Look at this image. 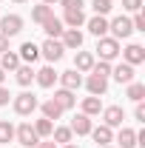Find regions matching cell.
Wrapping results in <instances>:
<instances>
[{"label":"cell","mask_w":145,"mask_h":148,"mask_svg":"<svg viewBox=\"0 0 145 148\" xmlns=\"http://www.w3.org/2000/svg\"><path fill=\"white\" fill-rule=\"evenodd\" d=\"M40 3H46V6H51V3H60V0H40Z\"/></svg>","instance_id":"60d3db41"},{"label":"cell","mask_w":145,"mask_h":148,"mask_svg":"<svg viewBox=\"0 0 145 148\" xmlns=\"http://www.w3.org/2000/svg\"><path fill=\"white\" fill-rule=\"evenodd\" d=\"M91 9H94V14H103L105 17L111 9H114V3L111 0H91Z\"/></svg>","instance_id":"4dcf8cb0"},{"label":"cell","mask_w":145,"mask_h":148,"mask_svg":"<svg viewBox=\"0 0 145 148\" xmlns=\"http://www.w3.org/2000/svg\"><path fill=\"white\" fill-rule=\"evenodd\" d=\"M34 83L40 86V88H51L57 83V71H54V66H43L40 71H34Z\"/></svg>","instance_id":"5bb4252c"},{"label":"cell","mask_w":145,"mask_h":148,"mask_svg":"<svg viewBox=\"0 0 145 148\" xmlns=\"http://www.w3.org/2000/svg\"><path fill=\"white\" fill-rule=\"evenodd\" d=\"M43 32L51 37V40H60V34L66 32V29H63V20L60 17H49L46 23H43Z\"/></svg>","instance_id":"cb8c5ba5"},{"label":"cell","mask_w":145,"mask_h":148,"mask_svg":"<svg viewBox=\"0 0 145 148\" xmlns=\"http://www.w3.org/2000/svg\"><path fill=\"white\" fill-rule=\"evenodd\" d=\"M14 80H17V86H23V88L31 86V83H34V69H31L29 63H20L17 69H14Z\"/></svg>","instance_id":"ffe728a7"},{"label":"cell","mask_w":145,"mask_h":148,"mask_svg":"<svg viewBox=\"0 0 145 148\" xmlns=\"http://www.w3.org/2000/svg\"><path fill=\"white\" fill-rule=\"evenodd\" d=\"M60 6L68 12V9H83L85 6V0H60Z\"/></svg>","instance_id":"d590c367"},{"label":"cell","mask_w":145,"mask_h":148,"mask_svg":"<svg viewBox=\"0 0 145 148\" xmlns=\"http://www.w3.org/2000/svg\"><path fill=\"white\" fill-rule=\"evenodd\" d=\"M14 140H17L23 148H34L37 143H40V137H37V131L31 123H20L17 128H14Z\"/></svg>","instance_id":"277c9868"},{"label":"cell","mask_w":145,"mask_h":148,"mask_svg":"<svg viewBox=\"0 0 145 148\" xmlns=\"http://www.w3.org/2000/svg\"><path fill=\"white\" fill-rule=\"evenodd\" d=\"M17 66H20V54H17V51L9 49V51L0 54V69H3V71H14Z\"/></svg>","instance_id":"d4e9b609"},{"label":"cell","mask_w":145,"mask_h":148,"mask_svg":"<svg viewBox=\"0 0 145 148\" xmlns=\"http://www.w3.org/2000/svg\"><path fill=\"white\" fill-rule=\"evenodd\" d=\"M111 77H114L120 86H128V83H134V66H128V63L111 66Z\"/></svg>","instance_id":"2e32d148"},{"label":"cell","mask_w":145,"mask_h":148,"mask_svg":"<svg viewBox=\"0 0 145 148\" xmlns=\"http://www.w3.org/2000/svg\"><path fill=\"white\" fill-rule=\"evenodd\" d=\"M63 54H66V49H63V43H60V40H51V37H49V40L40 46V57H46V60H49V66L60 63Z\"/></svg>","instance_id":"5b68a950"},{"label":"cell","mask_w":145,"mask_h":148,"mask_svg":"<svg viewBox=\"0 0 145 148\" xmlns=\"http://www.w3.org/2000/svg\"><path fill=\"white\" fill-rule=\"evenodd\" d=\"M68 128H71L77 137H88L94 125H91V117H88V114H83V111H80V114L71 120V125H68Z\"/></svg>","instance_id":"e0dca14e"},{"label":"cell","mask_w":145,"mask_h":148,"mask_svg":"<svg viewBox=\"0 0 145 148\" xmlns=\"http://www.w3.org/2000/svg\"><path fill=\"white\" fill-rule=\"evenodd\" d=\"M108 32L114 40H125V37L134 34V26H131V17H125V14H120V17L108 20Z\"/></svg>","instance_id":"3957f363"},{"label":"cell","mask_w":145,"mask_h":148,"mask_svg":"<svg viewBox=\"0 0 145 148\" xmlns=\"http://www.w3.org/2000/svg\"><path fill=\"white\" fill-rule=\"evenodd\" d=\"M85 88H88V94H91V97H103V94L108 91V77L88 74V80H85Z\"/></svg>","instance_id":"7c38bea8"},{"label":"cell","mask_w":145,"mask_h":148,"mask_svg":"<svg viewBox=\"0 0 145 148\" xmlns=\"http://www.w3.org/2000/svg\"><path fill=\"white\" fill-rule=\"evenodd\" d=\"M37 108L43 111V117H46V120H51V123H54V120H60V117H63V108L57 106L54 100H46V103H43V106H37Z\"/></svg>","instance_id":"4316f807"},{"label":"cell","mask_w":145,"mask_h":148,"mask_svg":"<svg viewBox=\"0 0 145 148\" xmlns=\"http://www.w3.org/2000/svg\"><path fill=\"white\" fill-rule=\"evenodd\" d=\"M85 26H88V32L97 37V40L108 34V17H103V14H94V17H88V20H85Z\"/></svg>","instance_id":"9a60e30c"},{"label":"cell","mask_w":145,"mask_h":148,"mask_svg":"<svg viewBox=\"0 0 145 148\" xmlns=\"http://www.w3.org/2000/svg\"><path fill=\"white\" fill-rule=\"evenodd\" d=\"M125 12H142V0H122Z\"/></svg>","instance_id":"e575fe53"},{"label":"cell","mask_w":145,"mask_h":148,"mask_svg":"<svg viewBox=\"0 0 145 148\" xmlns=\"http://www.w3.org/2000/svg\"><path fill=\"white\" fill-rule=\"evenodd\" d=\"M97 148H114V145H97Z\"/></svg>","instance_id":"ee69618b"},{"label":"cell","mask_w":145,"mask_h":148,"mask_svg":"<svg viewBox=\"0 0 145 148\" xmlns=\"http://www.w3.org/2000/svg\"><path fill=\"white\" fill-rule=\"evenodd\" d=\"M105 108V106H103V100H100V97H83V114H88V117H97V114H100V111Z\"/></svg>","instance_id":"603a6c76"},{"label":"cell","mask_w":145,"mask_h":148,"mask_svg":"<svg viewBox=\"0 0 145 148\" xmlns=\"http://www.w3.org/2000/svg\"><path fill=\"white\" fill-rule=\"evenodd\" d=\"M23 32V17L20 14H3L0 17V34L3 37H17Z\"/></svg>","instance_id":"8992f818"},{"label":"cell","mask_w":145,"mask_h":148,"mask_svg":"<svg viewBox=\"0 0 145 148\" xmlns=\"http://www.w3.org/2000/svg\"><path fill=\"white\" fill-rule=\"evenodd\" d=\"M74 140V131L68 128V125H54V131H51V143H57V145H68Z\"/></svg>","instance_id":"7402d4cb"},{"label":"cell","mask_w":145,"mask_h":148,"mask_svg":"<svg viewBox=\"0 0 145 148\" xmlns=\"http://www.w3.org/2000/svg\"><path fill=\"white\" fill-rule=\"evenodd\" d=\"M94 63H97V57H94V51H83V49H77L74 51V69L80 74H85L94 69Z\"/></svg>","instance_id":"8fae6325"},{"label":"cell","mask_w":145,"mask_h":148,"mask_svg":"<svg viewBox=\"0 0 145 148\" xmlns=\"http://www.w3.org/2000/svg\"><path fill=\"white\" fill-rule=\"evenodd\" d=\"M34 148H57V143H51V140H40Z\"/></svg>","instance_id":"f35d334b"},{"label":"cell","mask_w":145,"mask_h":148,"mask_svg":"<svg viewBox=\"0 0 145 148\" xmlns=\"http://www.w3.org/2000/svg\"><path fill=\"white\" fill-rule=\"evenodd\" d=\"M131 26H134V32H145V14H142V12H134Z\"/></svg>","instance_id":"836d02e7"},{"label":"cell","mask_w":145,"mask_h":148,"mask_svg":"<svg viewBox=\"0 0 145 148\" xmlns=\"http://www.w3.org/2000/svg\"><path fill=\"white\" fill-rule=\"evenodd\" d=\"M125 97L134 100V103H142V100H145V86H142V83H128V86H125Z\"/></svg>","instance_id":"f546056e"},{"label":"cell","mask_w":145,"mask_h":148,"mask_svg":"<svg viewBox=\"0 0 145 148\" xmlns=\"http://www.w3.org/2000/svg\"><path fill=\"white\" fill-rule=\"evenodd\" d=\"M37 106H40V100H37L31 91H23V94H17V97H12V108H14L17 117H29V114H34Z\"/></svg>","instance_id":"6da1fadb"},{"label":"cell","mask_w":145,"mask_h":148,"mask_svg":"<svg viewBox=\"0 0 145 148\" xmlns=\"http://www.w3.org/2000/svg\"><path fill=\"white\" fill-rule=\"evenodd\" d=\"M12 140H14V125L9 120H3L0 123V143H12Z\"/></svg>","instance_id":"1f68e13d"},{"label":"cell","mask_w":145,"mask_h":148,"mask_svg":"<svg viewBox=\"0 0 145 148\" xmlns=\"http://www.w3.org/2000/svg\"><path fill=\"white\" fill-rule=\"evenodd\" d=\"M85 12L83 9H68L66 14H63V26H68V29H80V26H85Z\"/></svg>","instance_id":"d6986e66"},{"label":"cell","mask_w":145,"mask_h":148,"mask_svg":"<svg viewBox=\"0 0 145 148\" xmlns=\"http://www.w3.org/2000/svg\"><path fill=\"white\" fill-rule=\"evenodd\" d=\"M51 100H54V103H57L63 111H71L74 106H77V97H74V91H68V88H57Z\"/></svg>","instance_id":"ac0fdd59"},{"label":"cell","mask_w":145,"mask_h":148,"mask_svg":"<svg viewBox=\"0 0 145 148\" xmlns=\"http://www.w3.org/2000/svg\"><path fill=\"white\" fill-rule=\"evenodd\" d=\"M34 131L40 140H49L51 137V131H54V123L51 120H46V117H40V120H34Z\"/></svg>","instance_id":"f1b7e54d"},{"label":"cell","mask_w":145,"mask_h":148,"mask_svg":"<svg viewBox=\"0 0 145 148\" xmlns=\"http://www.w3.org/2000/svg\"><path fill=\"white\" fill-rule=\"evenodd\" d=\"M120 54H122V63H128V66H140V63H145V49L140 46V43H128Z\"/></svg>","instance_id":"52a82bcc"},{"label":"cell","mask_w":145,"mask_h":148,"mask_svg":"<svg viewBox=\"0 0 145 148\" xmlns=\"http://www.w3.org/2000/svg\"><path fill=\"white\" fill-rule=\"evenodd\" d=\"M3 51H9V37L0 34V54H3Z\"/></svg>","instance_id":"ab89813d"},{"label":"cell","mask_w":145,"mask_h":148,"mask_svg":"<svg viewBox=\"0 0 145 148\" xmlns=\"http://www.w3.org/2000/svg\"><path fill=\"white\" fill-rule=\"evenodd\" d=\"M122 120H125L122 106H108V108H103V125H108V128H120Z\"/></svg>","instance_id":"ba28073f"},{"label":"cell","mask_w":145,"mask_h":148,"mask_svg":"<svg viewBox=\"0 0 145 148\" xmlns=\"http://www.w3.org/2000/svg\"><path fill=\"white\" fill-rule=\"evenodd\" d=\"M12 3H26V0H12Z\"/></svg>","instance_id":"f6af8a7d"},{"label":"cell","mask_w":145,"mask_h":148,"mask_svg":"<svg viewBox=\"0 0 145 148\" xmlns=\"http://www.w3.org/2000/svg\"><path fill=\"white\" fill-rule=\"evenodd\" d=\"M117 143H120V148H134V145H137V131H134V128H120Z\"/></svg>","instance_id":"83f0119b"},{"label":"cell","mask_w":145,"mask_h":148,"mask_svg":"<svg viewBox=\"0 0 145 148\" xmlns=\"http://www.w3.org/2000/svg\"><path fill=\"white\" fill-rule=\"evenodd\" d=\"M57 80H60V88H68V91H77L83 86V74L77 71V69H68V71L57 74Z\"/></svg>","instance_id":"30bf717a"},{"label":"cell","mask_w":145,"mask_h":148,"mask_svg":"<svg viewBox=\"0 0 145 148\" xmlns=\"http://www.w3.org/2000/svg\"><path fill=\"white\" fill-rule=\"evenodd\" d=\"M49 17H54V9L51 6H46V3H40V6H34L31 9V20H34L37 26H43Z\"/></svg>","instance_id":"484cf974"},{"label":"cell","mask_w":145,"mask_h":148,"mask_svg":"<svg viewBox=\"0 0 145 148\" xmlns=\"http://www.w3.org/2000/svg\"><path fill=\"white\" fill-rule=\"evenodd\" d=\"M120 51H122V49H120V40H114V37H108V34L97 40V57H100V60L114 63V60L120 57Z\"/></svg>","instance_id":"7a4b0ae2"},{"label":"cell","mask_w":145,"mask_h":148,"mask_svg":"<svg viewBox=\"0 0 145 148\" xmlns=\"http://www.w3.org/2000/svg\"><path fill=\"white\" fill-rule=\"evenodd\" d=\"M91 137H94L97 145H111V143H114V128H108V125H97V128H91Z\"/></svg>","instance_id":"44dd1931"},{"label":"cell","mask_w":145,"mask_h":148,"mask_svg":"<svg viewBox=\"0 0 145 148\" xmlns=\"http://www.w3.org/2000/svg\"><path fill=\"white\" fill-rule=\"evenodd\" d=\"M20 63H29V66H34L37 60H40V46L37 43H31V40H26L23 46H20Z\"/></svg>","instance_id":"4fadbf2b"},{"label":"cell","mask_w":145,"mask_h":148,"mask_svg":"<svg viewBox=\"0 0 145 148\" xmlns=\"http://www.w3.org/2000/svg\"><path fill=\"white\" fill-rule=\"evenodd\" d=\"M91 74H100V77H111V63H105V60L94 63V69H91Z\"/></svg>","instance_id":"d6a6232c"},{"label":"cell","mask_w":145,"mask_h":148,"mask_svg":"<svg viewBox=\"0 0 145 148\" xmlns=\"http://www.w3.org/2000/svg\"><path fill=\"white\" fill-rule=\"evenodd\" d=\"M9 100H12L9 88H6V86H0V106H9Z\"/></svg>","instance_id":"74e56055"},{"label":"cell","mask_w":145,"mask_h":148,"mask_svg":"<svg viewBox=\"0 0 145 148\" xmlns=\"http://www.w3.org/2000/svg\"><path fill=\"white\" fill-rule=\"evenodd\" d=\"M60 43H63L66 51H77V49H83V32L80 29H66L60 34Z\"/></svg>","instance_id":"9c48e42d"},{"label":"cell","mask_w":145,"mask_h":148,"mask_svg":"<svg viewBox=\"0 0 145 148\" xmlns=\"http://www.w3.org/2000/svg\"><path fill=\"white\" fill-rule=\"evenodd\" d=\"M134 117H137V123H145V106H142V103H137V108H134Z\"/></svg>","instance_id":"8d00e7d4"},{"label":"cell","mask_w":145,"mask_h":148,"mask_svg":"<svg viewBox=\"0 0 145 148\" xmlns=\"http://www.w3.org/2000/svg\"><path fill=\"white\" fill-rule=\"evenodd\" d=\"M3 80H6V71H3V69H0V86H3Z\"/></svg>","instance_id":"b9f144b4"},{"label":"cell","mask_w":145,"mask_h":148,"mask_svg":"<svg viewBox=\"0 0 145 148\" xmlns=\"http://www.w3.org/2000/svg\"><path fill=\"white\" fill-rule=\"evenodd\" d=\"M60 148H77V145H74V143H68V145H60Z\"/></svg>","instance_id":"7bdbcfd3"}]
</instances>
